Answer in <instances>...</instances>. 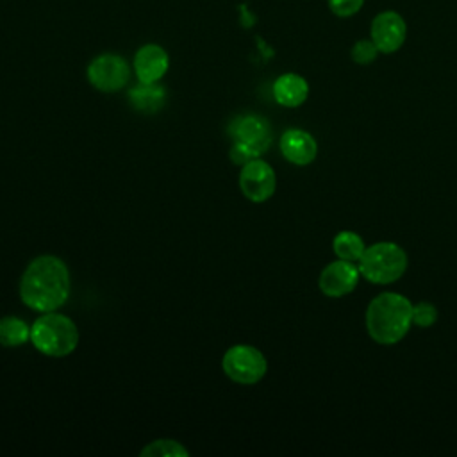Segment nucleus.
Masks as SVG:
<instances>
[{"label":"nucleus","instance_id":"obj_17","mask_svg":"<svg viewBox=\"0 0 457 457\" xmlns=\"http://www.w3.org/2000/svg\"><path fill=\"white\" fill-rule=\"evenodd\" d=\"M143 457H187V450L173 439H157L141 450Z\"/></svg>","mask_w":457,"mask_h":457},{"label":"nucleus","instance_id":"obj_8","mask_svg":"<svg viewBox=\"0 0 457 457\" xmlns=\"http://www.w3.org/2000/svg\"><path fill=\"white\" fill-rule=\"evenodd\" d=\"M239 187L250 202H266L273 196L277 187V177L273 168L262 159H252L250 162L243 164V170L239 173Z\"/></svg>","mask_w":457,"mask_h":457},{"label":"nucleus","instance_id":"obj_5","mask_svg":"<svg viewBox=\"0 0 457 457\" xmlns=\"http://www.w3.org/2000/svg\"><path fill=\"white\" fill-rule=\"evenodd\" d=\"M357 266L366 280L373 284H391L405 273L407 253L396 243L378 241L364 250Z\"/></svg>","mask_w":457,"mask_h":457},{"label":"nucleus","instance_id":"obj_2","mask_svg":"<svg viewBox=\"0 0 457 457\" xmlns=\"http://www.w3.org/2000/svg\"><path fill=\"white\" fill-rule=\"evenodd\" d=\"M412 325V303L400 293H380L366 309V330L378 345L400 343Z\"/></svg>","mask_w":457,"mask_h":457},{"label":"nucleus","instance_id":"obj_1","mask_svg":"<svg viewBox=\"0 0 457 457\" xmlns=\"http://www.w3.org/2000/svg\"><path fill=\"white\" fill-rule=\"evenodd\" d=\"M70 295V271L55 255H39L25 268L20 280L23 303L39 312L64 305Z\"/></svg>","mask_w":457,"mask_h":457},{"label":"nucleus","instance_id":"obj_18","mask_svg":"<svg viewBox=\"0 0 457 457\" xmlns=\"http://www.w3.org/2000/svg\"><path fill=\"white\" fill-rule=\"evenodd\" d=\"M437 321V309L430 302H418L412 305V323L416 327L427 328Z\"/></svg>","mask_w":457,"mask_h":457},{"label":"nucleus","instance_id":"obj_13","mask_svg":"<svg viewBox=\"0 0 457 457\" xmlns=\"http://www.w3.org/2000/svg\"><path fill=\"white\" fill-rule=\"evenodd\" d=\"M309 84L296 73H284L273 82V96L284 107H298L307 100Z\"/></svg>","mask_w":457,"mask_h":457},{"label":"nucleus","instance_id":"obj_12","mask_svg":"<svg viewBox=\"0 0 457 457\" xmlns=\"http://www.w3.org/2000/svg\"><path fill=\"white\" fill-rule=\"evenodd\" d=\"M280 152L289 162L307 166L316 159L318 145L309 132L302 129H289L280 136Z\"/></svg>","mask_w":457,"mask_h":457},{"label":"nucleus","instance_id":"obj_11","mask_svg":"<svg viewBox=\"0 0 457 457\" xmlns=\"http://www.w3.org/2000/svg\"><path fill=\"white\" fill-rule=\"evenodd\" d=\"M168 52L155 43L143 45L134 55V70L139 82H159L168 71Z\"/></svg>","mask_w":457,"mask_h":457},{"label":"nucleus","instance_id":"obj_20","mask_svg":"<svg viewBox=\"0 0 457 457\" xmlns=\"http://www.w3.org/2000/svg\"><path fill=\"white\" fill-rule=\"evenodd\" d=\"M364 0H328L332 12L337 16H350L361 9Z\"/></svg>","mask_w":457,"mask_h":457},{"label":"nucleus","instance_id":"obj_14","mask_svg":"<svg viewBox=\"0 0 457 457\" xmlns=\"http://www.w3.org/2000/svg\"><path fill=\"white\" fill-rule=\"evenodd\" d=\"M166 91L157 82H139L129 91L130 105L141 112H155L164 105Z\"/></svg>","mask_w":457,"mask_h":457},{"label":"nucleus","instance_id":"obj_10","mask_svg":"<svg viewBox=\"0 0 457 457\" xmlns=\"http://www.w3.org/2000/svg\"><path fill=\"white\" fill-rule=\"evenodd\" d=\"M405 32L403 18L393 11L380 12L371 23V41L384 54L396 52L405 39Z\"/></svg>","mask_w":457,"mask_h":457},{"label":"nucleus","instance_id":"obj_9","mask_svg":"<svg viewBox=\"0 0 457 457\" xmlns=\"http://www.w3.org/2000/svg\"><path fill=\"white\" fill-rule=\"evenodd\" d=\"M359 277L361 271L355 262L337 259L321 270L318 286L325 296L341 298L357 287Z\"/></svg>","mask_w":457,"mask_h":457},{"label":"nucleus","instance_id":"obj_15","mask_svg":"<svg viewBox=\"0 0 457 457\" xmlns=\"http://www.w3.org/2000/svg\"><path fill=\"white\" fill-rule=\"evenodd\" d=\"M332 250L337 255V259L359 262V259L362 257L366 246H364V241H362V237L359 234H355L352 230H343V232H339L334 237Z\"/></svg>","mask_w":457,"mask_h":457},{"label":"nucleus","instance_id":"obj_19","mask_svg":"<svg viewBox=\"0 0 457 457\" xmlns=\"http://www.w3.org/2000/svg\"><path fill=\"white\" fill-rule=\"evenodd\" d=\"M377 54L378 48L371 39H361L352 46V59L357 64H370L371 61H375Z\"/></svg>","mask_w":457,"mask_h":457},{"label":"nucleus","instance_id":"obj_4","mask_svg":"<svg viewBox=\"0 0 457 457\" xmlns=\"http://www.w3.org/2000/svg\"><path fill=\"white\" fill-rule=\"evenodd\" d=\"M228 134L234 139L230 146V161L234 164H246L262 155L271 145L270 123L257 114L237 116L228 125Z\"/></svg>","mask_w":457,"mask_h":457},{"label":"nucleus","instance_id":"obj_3","mask_svg":"<svg viewBox=\"0 0 457 457\" xmlns=\"http://www.w3.org/2000/svg\"><path fill=\"white\" fill-rule=\"evenodd\" d=\"M30 341L43 355L64 357L77 348L79 328L64 314L43 312L30 327Z\"/></svg>","mask_w":457,"mask_h":457},{"label":"nucleus","instance_id":"obj_6","mask_svg":"<svg viewBox=\"0 0 457 457\" xmlns=\"http://www.w3.org/2000/svg\"><path fill=\"white\" fill-rule=\"evenodd\" d=\"M221 368L230 380L243 386H252L266 375L268 361L255 346L234 345L225 352Z\"/></svg>","mask_w":457,"mask_h":457},{"label":"nucleus","instance_id":"obj_16","mask_svg":"<svg viewBox=\"0 0 457 457\" xmlns=\"http://www.w3.org/2000/svg\"><path fill=\"white\" fill-rule=\"evenodd\" d=\"M30 339V327L16 318V316H4L0 318V345L12 348L27 343Z\"/></svg>","mask_w":457,"mask_h":457},{"label":"nucleus","instance_id":"obj_7","mask_svg":"<svg viewBox=\"0 0 457 457\" xmlns=\"http://www.w3.org/2000/svg\"><path fill=\"white\" fill-rule=\"evenodd\" d=\"M130 77L129 64L116 54H102L95 57L87 66V80L93 87L104 93L121 89Z\"/></svg>","mask_w":457,"mask_h":457}]
</instances>
